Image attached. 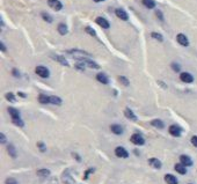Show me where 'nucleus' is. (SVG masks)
Returning <instances> with one entry per match:
<instances>
[{
	"label": "nucleus",
	"instance_id": "1",
	"mask_svg": "<svg viewBox=\"0 0 197 184\" xmlns=\"http://www.w3.org/2000/svg\"><path fill=\"white\" fill-rule=\"evenodd\" d=\"M68 54H71V56H73V58L74 59H78V60H82L85 57H91V54L87 52H85V51H81V50H70V51H67Z\"/></svg>",
	"mask_w": 197,
	"mask_h": 184
},
{
	"label": "nucleus",
	"instance_id": "2",
	"mask_svg": "<svg viewBox=\"0 0 197 184\" xmlns=\"http://www.w3.org/2000/svg\"><path fill=\"white\" fill-rule=\"evenodd\" d=\"M35 72H36V74L41 77V78H43V79H45V78H49V75H50V71L45 67V66H37L36 67V70H35Z\"/></svg>",
	"mask_w": 197,
	"mask_h": 184
},
{
	"label": "nucleus",
	"instance_id": "3",
	"mask_svg": "<svg viewBox=\"0 0 197 184\" xmlns=\"http://www.w3.org/2000/svg\"><path fill=\"white\" fill-rule=\"evenodd\" d=\"M131 143L134 145H137V146H142V145L145 144V139L143 138L142 134H139V133H134V134H132L131 135Z\"/></svg>",
	"mask_w": 197,
	"mask_h": 184
},
{
	"label": "nucleus",
	"instance_id": "4",
	"mask_svg": "<svg viewBox=\"0 0 197 184\" xmlns=\"http://www.w3.org/2000/svg\"><path fill=\"white\" fill-rule=\"evenodd\" d=\"M115 154H116V156L117 158H122V159H126L129 158V153H128V151L124 148V147H116V149H115Z\"/></svg>",
	"mask_w": 197,
	"mask_h": 184
},
{
	"label": "nucleus",
	"instance_id": "5",
	"mask_svg": "<svg viewBox=\"0 0 197 184\" xmlns=\"http://www.w3.org/2000/svg\"><path fill=\"white\" fill-rule=\"evenodd\" d=\"M48 5L52 8L53 11H57V12L63 8V5L59 0H48Z\"/></svg>",
	"mask_w": 197,
	"mask_h": 184
},
{
	"label": "nucleus",
	"instance_id": "6",
	"mask_svg": "<svg viewBox=\"0 0 197 184\" xmlns=\"http://www.w3.org/2000/svg\"><path fill=\"white\" fill-rule=\"evenodd\" d=\"M62 180H63V182H64L65 184H76L74 180H73V177L71 176V174H70V171L68 170H66L63 172Z\"/></svg>",
	"mask_w": 197,
	"mask_h": 184
},
{
	"label": "nucleus",
	"instance_id": "7",
	"mask_svg": "<svg viewBox=\"0 0 197 184\" xmlns=\"http://www.w3.org/2000/svg\"><path fill=\"white\" fill-rule=\"evenodd\" d=\"M169 133L173 137H180L182 133V129L179 125H171L169 126Z\"/></svg>",
	"mask_w": 197,
	"mask_h": 184
},
{
	"label": "nucleus",
	"instance_id": "8",
	"mask_svg": "<svg viewBox=\"0 0 197 184\" xmlns=\"http://www.w3.org/2000/svg\"><path fill=\"white\" fill-rule=\"evenodd\" d=\"M180 79L182 80L183 82H185V83H191V82L194 81V77H193L190 73L183 72V73H181V75H180Z\"/></svg>",
	"mask_w": 197,
	"mask_h": 184
},
{
	"label": "nucleus",
	"instance_id": "9",
	"mask_svg": "<svg viewBox=\"0 0 197 184\" xmlns=\"http://www.w3.org/2000/svg\"><path fill=\"white\" fill-rule=\"evenodd\" d=\"M176 40H177V42H179L182 46H188V45H189V41L187 38V36L183 35V34H179V35L176 36Z\"/></svg>",
	"mask_w": 197,
	"mask_h": 184
},
{
	"label": "nucleus",
	"instance_id": "10",
	"mask_svg": "<svg viewBox=\"0 0 197 184\" xmlns=\"http://www.w3.org/2000/svg\"><path fill=\"white\" fill-rule=\"evenodd\" d=\"M95 22L99 25L100 27H102L103 29H108L110 25H109V22L105 20V17H96V20H95Z\"/></svg>",
	"mask_w": 197,
	"mask_h": 184
},
{
	"label": "nucleus",
	"instance_id": "11",
	"mask_svg": "<svg viewBox=\"0 0 197 184\" xmlns=\"http://www.w3.org/2000/svg\"><path fill=\"white\" fill-rule=\"evenodd\" d=\"M165 182H166L167 184H177L179 183L177 178H176L174 175H172V174L165 175Z\"/></svg>",
	"mask_w": 197,
	"mask_h": 184
},
{
	"label": "nucleus",
	"instance_id": "12",
	"mask_svg": "<svg viewBox=\"0 0 197 184\" xmlns=\"http://www.w3.org/2000/svg\"><path fill=\"white\" fill-rule=\"evenodd\" d=\"M115 14L117 15V17H119L121 20H123V21H126L128 19H129V15L126 14L125 11H123V9H121V8H118L115 11Z\"/></svg>",
	"mask_w": 197,
	"mask_h": 184
},
{
	"label": "nucleus",
	"instance_id": "13",
	"mask_svg": "<svg viewBox=\"0 0 197 184\" xmlns=\"http://www.w3.org/2000/svg\"><path fill=\"white\" fill-rule=\"evenodd\" d=\"M80 62H82L85 65L89 66L91 68H100V66H99V64H96V63H94L93 60H91L89 58H84L82 60H80Z\"/></svg>",
	"mask_w": 197,
	"mask_h": 184
},
{
	"label": "nucleus",
	"instance_id": "14",
	"mask_svg": "<svg viewBox=\"0 0 197 184\" xmlns=\"http://www.w3.org/2000/svg\"><path fill=\"white\" fill-rule=\"evenodd\" d=\"M124 115H125V117L128 119H131L133 122H136L137 120V116L133 114V111H132L131 109H129V108H126L125 110H124Z\"/></svg>",
	"mask_w": 197,
	"mask_h": 184
},
{
	"label": "nucleus",
	"instance_id": "15",
	"mask_svg": "<svg viewBox=\"0 0 197 184\" xmlns=\"http://www.w3.org/2000/svg\"><path fill=\"white\" fill-rule=\"evenodd\" d=\"M180 161H181V163L184 164L185 167H190V166L193 164L191 159L189 158L188 155H181V156H180Z\"/></svg>",
	"mask_w": 197,
	"mask_h": 184
},
{
	"label": "nucleus",
	"instance_id": "16",
	"mask_svg": "<svg viewBox=\"0 0 197 184\" xmlns=\"http://www.w3.org/2000/svg\"><path fill=\"white\" fill-rule=\"evenodd\" d=\"M148 163H150V166H152L153 168H156V169H160L161 168V162L158 160V159L156 158H152V159H150L148 160Z\"/></svg>",
	"mask_w": 197,
	"mask_h": 184
},
{
	"label": "nucleus",
	"instance_id": "17",
	"mask_svg": "<svg viewBox=\"0 0 197 184\" xmlns=\"http://www.w3.org/2000/svg\"><path fill=\"white\" fill-rule=\"evenodd\" d=\"M96 79L99 82H101V83H103V85H108L109 83V79H108V77L103 74V73H99L97 75H96Z\"/></svg>",
	"mask_w": 197,
	"mask_h": 184
},
{
	"label": "nucleus",
	"instance_id": "18",
	"mask_svg": "<svg viewBox=\"0 0 197 184\" xmlns=\"http://www.w3.org/2000/svg\"><path fill=\"white\" fill-rule=\"evenodd\" d=\"M110 130L114 132L115 134H118V135L123 133V127H122L121 125H118V124H113V125L110 126Z\"/></svg>",
	"mask_w": 197,
	"mask_h": 184
},
{
	"label": "nucleus",
	"instance_id": "19",
	"mask_svg": "<svg viewBox=\"0 0 197 184\" xmlns=\"http://www.w3.org/2000/svg\"><path fill=\"white\" fill-rule=\"evenodd\" d=\"M175 170L181 175H184V174H187V167L182 163H176L175 164Z\"/></svg>",
	"mask_w": 197,
	"mask_h": 184
},
{
	"label": "nucleus",
	"instance_id": "20",
	"mask_svg": "<svg viewBox=\"0 0 197 184\" xmlns=\"http://www.w3.org/2000/svg\"><path fill=\"white\" fill-rule=\"evenodd\" d=\"M8 112H9V115H11V117L13 118V120L14 119H19L20 118V112L15 109V108H8Z\"/></svg>",
	"mask_w": 197,
	"mask_h": 184
},
{
	"label": "nucleus",
	"instance_id": "21",
	"mask_svg": "<svg viewBox=\"0 0 197 184\" xmlns=\"http://www.w3.org/2000/svg\"><path fill=\"white\" fill-rule=\"evenodd\" d=\"M39 101L42 104H48V103H50V96L44 95V94H41L39 96Z\"/></svg>",
	"mask_w": 197,
	"mask_h": 184
},
{
	"label": "nucleus",
	"instance_id": "22",
	"mask_svg": "<svg viewBox=\"0 0 197 184\" xmlns=\"http://www.w3.org/2000/svg\"><path fill=\"white\" fill-rule=\"evenodd\" d=\"M151 124H152L154 127H158V129H164V126H165V124H164L162 120H160V119H153V120L151 122Z\"/></svg>",
	"mask_w": 197,
	"mask_h": 184
},
{
	"label": "nucleus",
	"instance_id": "23",
	"mask_svg": "<svg viewBox=\"0 0 197 184\" xmlns=\"http://www.w3.org/2000/svg\"><path fill=\"white\" fill-rule=\"evenodd\" d=\"M52 57H53V59H55V60L59 62L62 65L68 66V63H67V60H66L64 57H62V56H52Z\"/></svg>",
	"mask_w": 197,
	"mask_h": 184
},
{
	"label": "nucleus",
	"instance_id": "24",
	"mask_svg": "<svg viewBox=\"0 0 197 184\" xmlns=\"http://www.w3.org/2000/svg\"><path fill=\"white\" fill-rule=\"evenodd\" d=\"M50 103L51 104L60 105L62 104V99L58 97V96H50Z\"/></svg>",
	"mask_w": 197,
	"mask_h": 184
},
{
	"label": "nucleus",
	"instance_id": "25",
	"mask_svg": "<svg viewBox=\"0 0 197 184\" xmlns=\"http://www.w3.org/2000/svg\"><path fill=\"white\" fill-rule=\"evenodd\" d=\"M7 151H8V154H9L12 158L13 159L16 158L17 154H16V151H15V148H14L13 145H8V146H7Z\"/></svg>",
	"mask_w": 197,
	"mask_h": 184
},
{
	"label": "nucleus",
	"instance_id": "26",
	"mask_svg": "<svg viewBox=\"0 0 197 184\" xmlns=\"http://www.w3.org/2000/svg\"><path fill=\"white\" fill-rule=\"evenodd\" d=\"M58 31H59L60 35H66L67 34V26L65 23H60L58 26Z\"/></svg>",
	"mask_w": 197,
	"mask_h": 184
},
{
	"label": "nucleus",
	"instance_id": "27",
	"mask_svg": "<svg viewBox=\"0 0 197 184\" xmlns=\"http://www.w3.org/2000/svg\"><path fill=\"white\" fill-rule=\"evenodd\" d=\"M143 5L147 8H154L156 7V2L153 0H143Z\"/></svg>",
	"mask_w": 197,
	"mask_h": 184
},
{
	"label": "nucleus",
	"instance_id": "28",
	"mask_svg": "<svg viewBox=\"0 0 197 184\" xmlns=\"http://www.w3.org/2000/svg\"><path fill=\"white\" fill-rule=\"evenodd\" d=\"M37 175L41 176V177H48L50 175V170H48V169H39L37 171Z\"/></svg>",
	"mask_w": 197,
	"mask_h": 184
},
{
	"label": "nucleus",
	"instance_id": "29",
	"mask_svg": "<svg viewBox=\"0 0 197 184\" xmlns=\"http://www.w3.org/2000/svg\"><path fill=\"white\" fill-rule=\"evenodd\" d=\"M5 97H6V100L9 101V102H15V96H14L13 93H7V94L5 95Z\"/></svg>",
	"mask_w": 197,
	"mask_h": 184
},
{
	"label": "nucleus",
	"instance_id": "30",
	"mask_svg": "<svg viewBox=\"0 0 197 184\" xmlns=\"http://www.w3.org/2000/svg\"><path fill=\"white\" fill-rule=\"evenodd\" d=\"M151 36H152L153 38H156V40L160 41V42H162V41H164L162 35H160V34H158V33H152V34H151Z\"/></svg>",
	"mask_w": 197,
	"mask_h": 184
},
{
	"label": "nucleus",
	"instance_id": "31",
	"mask_svg": "<svg viewBox=\"0 0 197 184\" xmlns=\"http://www.w3.org/2000/svg\"><path fill=\"white\" fill-rule=\"evenodd\" d=\"M42 17L45 20V21H48L49 23H51L52 22V17L49 15V14H47V13H42Z\"/></svg>",
	"mask_w": 197,
	"mask_h": 184
},
{
	"label": "nucleus",
	"instance_id": "32",
	"mask_svg": "<svg viewBox=\"0 0 197 184\" xmlns=\"http://www.w3.org/2000/svg\"><path fill=\"white\" fill-rule=\"evenodd\" d=\"M118 80H119V81H121V82H122V83H123L125 87H128V86H129V83H130V82H129V80L126 79L125 77H119V78H118Z\"/></svg>",
	"mask_w": 197,
	"mask_h": 184
},
{
	"label": "nucleus",
	"instance_id": "33",
	"mask_svg": "<svg viewBox=\"0 0 197 184\" xmlns=\"http://www.w3.org/2000/svg\"><path fill=\"white\" fill-rule=\"evenodd\" d=\"M13 123H14V124H15V125H16V126H21V127H22V126L25 125V124H23V122L21 120V118H19V119H14Z\"/></svg>",
	"mask_w": 197,
	"mask_h": 184
},
{
	"label": "nucleus",
	"instance_id": "34",
	"mask_svg": "<svg viewBox=\"0 0 197 184\" xmlns=\"http://www.w3.org/2000/svg\"><path fill=\"white\" fill-rule=\"evenodd\" d=\"M85 30H86V33H88V34H89V35H92V36H95V35H96V34H95V30L92 29L91 27H86V29H85Z\"/></svg>",
	"mask_w": 197,
	"mask_h": 184
},
{
	"label": "nucleus",
	"instance_id": "35",
	"mask_svg": "<svg viewBox=\"0 0 197 184\" xmlns=\"http://www.w3.org/2000/svg\"><path fill=\"white\" fill-rule=\"evenodd\" d=\"M5 184H17V182H16V180H15V178H13V177H9V178H7V180H6Z\"/></svg>",
	"mask_w": 197,
	"mask_h": 184
},
{
	"label": "nucleus",
	"instance_id": "36",
	"mask_svg": "<svg viewBox=\"0 0 197 184\" xmlns=\"http://www.w3.org/2000/svg\"><path fill=\"white\" fill-rule=\"evenodd\" d=\"M37 146H39V149H41V152H45V151H47V147H45V145H44V143L39 141V144H37Z\"/></svg>",
	"mask_w": 197,
	"mask_h": 184
},
{
	"label": "nucleus",
	"instance_id": "37",
	"mask_svg": "<svg viewBox=\"0 0 197 184\" xmlns=\"http://www.w3.org/2000/svg\"><path fill=\"white\" fill-rule=\"evenodd\" d=\"M76 68H77V70L84 71V70H85V64H84L82 62H80V63H78V64H76Z\"/></svg>",
	"mask_w": 197,
	"mask_h": 184
},
{
	"label": "nucleus",
	"instance_id": "38",
	"mask_svg": "<svg viewBox=\"0 0 197 184\" xmlns=\"http://www.w3.org/2000/svg\"><path fill=\"white\" fill-rule=\"evenodd\" d=\"M172 67H173V70H174L175 72H179V71H180V65H177V64H175V63L172 64Z\"/></svg>",
	"mask_w": 197,
	"mask_h": 184
},
{
	"label": "nucleus",
	"instance_id": "39",
	"mask_svg": "<svg viewBox=\"0 0 197 184\" xmlns=\"http://www.w3.org/2000/svg\"><path fill=\"white\" fill-rule=\"evenodd\" d=\"M0 141H1V144H5V143H6V135H5L4 133L0 134Z\"/></svg>",
	"mask_w": 197,
	"mask_h": 184
},
{
	"label": "nucleus",
	"instance_id": "40",
	"mask_svg": "<svg viewBox=\"0 0 197 184\" xmlns=\"http://www.w3.org/2000/svg\"><path fill=\"white\" fill-rule=\"evenodd\" d=\"M191 144L194 145L195 147H197V135H194V137L191 138Z\"/></svg>",
	"mask_w": 197,
	"mask_h": 184
},
{
	"label": "nucleus",
	"instance_id": "41",
	"mask_svg": "<svg viewBox=\"0 0 197 184\" xmlns=\"http://www.w3.org/2000/svg\"><path fill=\"white\" fill-rule=\"evenodd\" d=\"M92 171H94V169H93V168H91V169H89V170H87V171H86V174H85V176H84V178H85V180H87V178H88V174H89V172H92Z\"/></svg>",
	"mask_w": 197,
	"mask_h": 184
},
{
	"label": "nucleus",
	"instance_id": "42",
	"mask_svg": "<svg viewBox=\"0 0 197 184\" xmlns=\"http://www.w3.org/2000/svg\"><path fill=\"white\" fill-rule=\"evenodd\" d=\"M157 16L158 17H159V19H160V20H161V21H162V20H164V16H162V13H161V12H160V11H157Z\"/></svg>",
	"mask_w": 197,
	"mask_h": 184
},
{
	"label": "nucleus",
	"instance_id": "43",
	"mask_svg": "<svg viewBox=\"0 0 197 184\" xmlns=\"http://www.w3.org/2000/svg\"><path fill=\"white\" fill-rule=\"evenodd\" d=\"M0 49H1V51H6V46H5V44L4 43H0Z\"/></svg>",
	"mask_w": 197,
	"mask_h": 184
},
{
	"label": "nucleus",
	"instance_id": "44",
	"mask_svg": "<svg viewBox=\"0 0 197 184\" xmlns=\"http://www.w3.org/2000/svg\"><path fill=\"white\" fill-rule=\"evenodd\" d=\"M13 74H14V75H15V77H16V78H19V77H20V74H19V72H17V71H16V70H15V68H14V70H13Z\"/></svg>",
	"mask_w": 197,
	"mask_h": 184
},
{
	"label": "nucleus",
	"instance_id": "45",
	"mask_svg": "<svg viewBox=\"0 0 197 184\" xmlns=\"http://www.w3.org/2000/svg\"><path fill=\"white\" fill-rule=\"evenodd\" d=\"M17 95H19V96H21V97H26V94H25V93H20V92H19V94H17Z\"/></svg>",
	"mask_w": 197,
	"mask_h": 184
},
{
	"label": "nucleus",
	"instance_id": "46",
	"mask_svg": "<svg viewBox=\"0 0 197 184\" xmlns=\"http://www.w3.org/2000/svg\"><path fill=\"white\" fill-rule=\"evenodd\" d=\"M95 2H101V1H103V0H94Z\"/></svg>",
	"mask_w": 197,
	"mask_h": 184
}]
</instances>
